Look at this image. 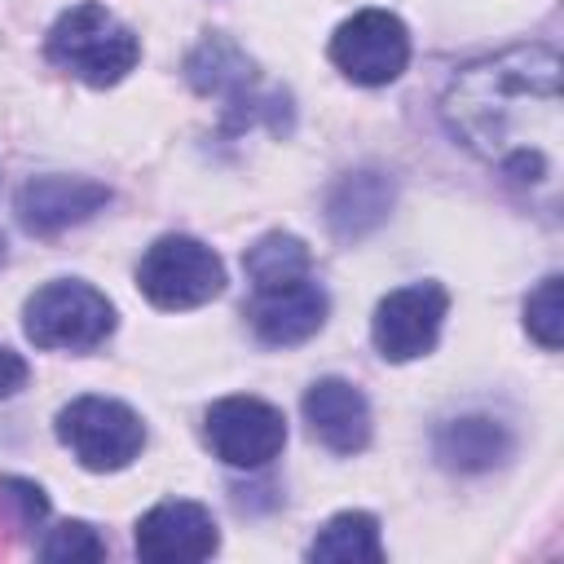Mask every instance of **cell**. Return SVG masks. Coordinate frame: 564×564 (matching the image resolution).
<instances>
[{
  "mask_svg": "<svg viewBox=\"0 0 564 564\" xmlns=\"http://www.w3.org/2000/svg\"><path fill=\"white\" fill-rule=\"evenodd\" d=\"M441 119L476 159L516 181H546L560 141V53L551 44H516L463 66Z\"/></svg>",
  "mask_w": 564,
  "mask_h": 564,
  "instance_id": "obj_1",
  "label": "cell"
},
{
  "mask_svg": "<svg viewBox=\"0 0 564 564\" xmlns=\"http://www.w3.org/2000/svg\"><path fill=\"white\" fill-rule=\"evenodd\" d=\"M44 53L57 70H66V75H75L93 88H110L137 66L141 44H137L132 26H123L110 9L75 4L53 22V31L44 40Z\"/></svg>",
  "mask_w": 564,
  "mask_h": 564,
  "instance_id": "obj_2",
  "label": "cell"
},
{
  "mask_svg": "<svg viewBox=\"0 0 564 564\" xmlns=\"http://www.w3.org/2000/svg\"><path fill=\"white\" fill-rule=\"evenodd\" d=\"M137 286L154 308L181 313V308H198L225 291V264L207 242H198L189 234H163L159 242L145 247L141 264H137Z\"/></svg>",
  "mask_w": 564,
  "mask_h": 564,
  "instance_id": "obj_3",
  "label": "cell"
},
{
  "mask_svg": "<svg viewBox=\"0 0 564 564\" xmlns=\"http://www.w3.org/2000/svg\"><path fill=\"white\" fill-rule=\"evenodd\" d=\"M26 339L35 348H66V352H88L97 344H106V335L115 330V308L110 300L79 282V278H57L44 282L31 300H26Z\"/></svg>",
  "mask_w": 564,
  "mask_h": 564,
  "instance_id": "obj_4",
  "label": "cell"
},
{
  "mask_svg": "<svg viewBox=\"0 0 564 564\" xmlns=\"http://www.w3.org/2000/svg\"><path fill=\"white\" fill-rule=\"evenodd\" d=\"M185 79L203 93V97H220L225 110H229V123L225 132H238L256 119H269L278 132L286 128V97L273 93V97H256V66L251 57L229 44L225 35H207L189 57H185Z\"/></svg>",
  "mask_w": 564,
  "mask_h": 564,
  "instance_id": "obj_5",
  "label": "cell"
},
{
  "mask_svg": "<svg viewBox=\"0 0 564 564\" xmlns=\"http://www.w3.org/2000/svg\"><path fill=\"white\" fill-rule=\"evenodd\" d=\"M57 441L88 471H119L141 454L145 427L137 419V410H128L123 401L79 397L57 414Z\"/></svg>",
  "mask_w": 564,
  "mask_h": 564,
  "instance_id": "obj_6",
  "label": "cell"
},
{
  "mask_svg": "<svg viewBox=\"0 0 564 564\" xmlns=\"http://www.w3.org/2000/svg\"><path fill=\"white\" fill-rule=\"evenodd\" d=\"M330 62L366 88L392 84L410 62V31L388 9H361L330 35Z\"/></svg>",
  "mask_w": 564,
  "mask_h": 564,
  "instance_id": "obj_7",
  "label": "cell"
},
{
  "mask_svg": "<svg viewBox=\"0 0 564 564\" xmlns=\"http://www.w3.org/2000/svg\"><path fill=\"white\" fill-rule=\"evenodd\" d=\"M449 295L441 282H410L379 300L370 335L383 361H414L436 348L441 322H445Z\"/></svg>",
  "mask_w": 564,
  "mask_h": 564,
  "instance_id": "obj_8",
  "label": "cell"
},
{
  "mask_svg": "<svg viewBox=\"0 0 564 564\" xmlns=\"http://www.w3.org/2000/svg\"><path fill=\"white\" fill-rule=\"evenodd\" d=\"M207 445L229 467H264L286 445V419L260 397H225L207 410Z\"/></svg>",
  "mask_w": 564,
  "mask_h": 564,
  "instance_id": "obj_9",
  "label": "cell"
},
{
  "mask_svg": "<svg viewBox=\"0 0 564 564\" xmlns=\"http://www.w3.org/2000/svg\"><path fill=\"white\" fill-rule=\"evenodd\" d=\"M216 546H220V533H216V520L203 502L167 498V502L150 507L137 524V555L150 564L207 560Z\"/></svg>",
  "mask_w": 564,
  "mask_h": 564,
  "instance_id": "obj_10",
  "label": "cell"
},
{
  "mask_svg": "<svg viewBox=\"0 0 564 564\" xmlns=\"http://www.w3.org/2000/svg\"><path fill=\"white\" fill-rule=\"evenodd\" d=\"M110 203V189L88 176H35L18 189V220L26 234H62L93 220Z\"/></svg>",
  "mask_w": 564,
  "mask_h": 564,
  "instance_id": "obj_11",
  "label": "cell"
},
{
  "mask_svg": "<svg viewBox=\"0 0 564 564\" xmlns=\"http://www.w3.org/2000/svg\"><path fill=\"white\" fill-rule=\"evenodd\" d=\"M326 308H330L326 304V291L313 278H300V282L278 286V291H251L247 317H251V330L264 344L291 348V344H304L308 335L322 330Z\"/></svg>",
  "mask_w": 564,
  "mask_h": 564,
  "instance_id": "obj_12",
  "label": "cell"
},
{
  "mask_svg": "<svg viewBox=\"0 0 564 564\" xmlns=\"http://www.w3.org/2000/svg\"><path fill=\"white\" fill-rule=\"evenodd\" d=\"M304 419L330 454H357L370 441V405L348 379H317L304 392Z\"/></svg>",
  "mask_w": 564,
  "mask_h": 564,
  "instance_id": "obj_13",
  "label": "cell"
},
{
  "mask_svg": "<svg viewBox=\"0 0 564 564\" xmlns=\"http://www.w3.org/2000/svg\"><path fill=\"white\" fill-rule=\"evenodd\" d=\"M392 203H397L392 176L379 167H361V172L339 176L335 189L326 194V225L335 238L352 242V238H366L370 229H379L388 220Z\"/></svg>",
  "mask_w": 564,
  "mask_h": 564,
  "instance_id": "obj_14",
  "label": "cell"
},
{
  "mask_svg": "<svg viewBox=\"0 0 564 564\" xmlns=\"http://www.w3.org/2000/svg\"><path fill=\"white\" fill-rule=\"evenodd\" d=\"M511 432L507 423L489 419V414H463V419H449L436 427L432 436V454L445 471H458V476H476V471H489V467H502L511 458Z\"/></svg>",
  "mask_w": 564,
  "mask_h": 564,
  "instance_id": "obj_15",
  "label": "cell"
},
{
  "mask_svg": "<svg viewBox=\"0 0 564 564\" xmlns=\"http://www.w3.org/2000/svg\"><path fill=\"white\" fill-rule=\"evenodd\" d=\"M308 264H313V260H308V247H304L295 234H282V229L256 238V242L247 247V256H242V269H247L251 291L291 286V282L308 278Z\"/></svg>",
  "mask_w": 564,
  "mask_h": 564,
  "instance_id": "obj_16",
  "label": "cell"
},
{
  "mask_svg": "<svg viewBox=\"0 0 564 564\" xmlns=\"http://www.w3.org/2000/svg\"><path fill=\"white\" fill-rule=\"evenodd\" d=\"M308 560H339V564H379L383 542H379V520L370 511H339L330 516L317 538L308 542Z\"/></svg>",
  "mask_w": 564,
  "mask_h": 564,
  "instance_id": "obj_17",
  "label": "cell"
},
{
  "mask_svg": "<svg viewBox=\"0 0 564 564\" xmlns=\"http://www.w3.org/2000/svg\"><path fill=\"white\" fill-rule=\"evenodd\" d=\"M44 516H48L44 489L35 480L4 476L0 480V555L13 551L22 538H31V529H40Z\"/></svg>",
  "mask_w": 564,
  "mask_h": 564,
  "instance_id": "obj_18",
  "label": "cell"
},
{
  "mask_svg": "<svg viewBox=\"0 0 564 564\" xmlns=\"http://www.w3.org/2000/svg\"><path fill=\"white\" fill-rule=\"evenodd\" d=\"M524 330H529L546 352L560 348V339H564V278H560V273L542 278V282L529 291V300H524Z\"/></svg>",
  "mask_w": 564,
  "mask_h": 564,
  "instance_id": "obj_19",
  "label": "cell"
},
{
  "mask_svg": "<svg viewBox=\"0 0 564 564\" xmlns=\"http://www.w3.org/2000/svg\"><path fill=\"white\" fill-rule=\"evenodd\" d=\"M40 555H44L48 564H66V560H106V542L97 538L93 524L66 520V524H57V529L44 538Z\"/></svg>",
  "mask_w": 564,
  "mask_h": 564,
  "instance_id": "obj_20",
  "label": "cell"
},
{
  "mask_svg": "<svg viewBox=\"0 0 564 564\" xmlns=\"http://www.w3.org/2000/svg\"><path fill=\"white\" fill-rule=\"evenodd\" d=\"M22 383H26V361L13 348H0V401L13 397Z\"/></svg>",
  "mask_w": 564,
  "mask_h": 564,
  "instance_id": "obj_21",
  "label": "cell"
},
{
  "mask_svg": "<svg viewBox=\"0 0 564 564\" xmlns=\"http://www.w3.org/2000/svg\"><path fill=\"white\" fill-rule=\"evenodd\" d=\"M0 264H4V238H0Z\"/></svg>",
  "mask_w": 564,
  "mask_h": 564,
  "instance_id": "obj_22",
  "label": "cell"
}]
</instances>
